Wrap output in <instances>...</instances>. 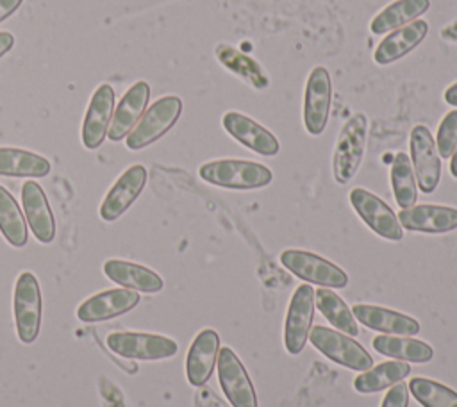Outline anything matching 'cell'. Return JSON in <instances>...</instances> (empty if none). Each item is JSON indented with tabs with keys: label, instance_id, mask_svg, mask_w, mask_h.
Wrapping results in <instances>:
<instances>
[{
	"label": "cell",
	"instance_id": "1",
	"mask_svg": "<svg viewBox=\"0 0 457 407\" xmlns=\"http://www.w3.org/2000/svg\"><path fill=\"white\" fill-rule=\"evenodd\" d=\"M204 182L225 189H261L271 184L273 173L268 166L246 159H216L198 168Z\"/></svg>",
	"mask_w": 457,
	"mask_h": 407
},
{
	"label": "cell",
	"instance_id": "2",
	"mask_svg": "<svg viewBox=\"0 0 457 407\" xmlns=\"http://www.w3.org/2000/svg\"><path fill=\"white\" fill-rule=\"evenodd\" d=\"M368 137V118L364 112H353L341 127L334 154H332V177L337 184H348L364 157Z\"/></svg>",
	"mask_w": 457,
	"mask_h": 407
},
{
	"label": "cell",
	"instance_id": "3",
	"mask_svg": "<svg viewBox=\"0 0 457 407\" xmlns=\"http://www.w3.org/2000/svg\"><path fill=\"white\" fill-rule=\"evenodd\" d=\"M280 264L307 284L328 289H343L348 286V275L332 261L300 248H286L278 255Z\"/></svg>",
	"mask_w": 457,
	"mask_h": 407
},
{
	"label": "cell",
	"instance_id": "4",
	"mask_svg": "<svg viewBox=\"0 0 457 407\" xmlns=\"http://www.w3.org/2000/svg\"><path fill=\"white\" fill-rule=\"evenodd\" d=\"M12 314L18 339L30 345L37 339L43 321V296L41 287L32 271H21L14 284Z\"/></svg>",
	"mask_w": 457,
	"mask_h": 407
},
{
	"label": "cell",
	"instance_id": "5",
	"mask_svg": "<svg viewBox=\"0 0 457 407\" xmlns=\"http://www.w3.org/2000/svg\"><path fill=\"white\" fill-rule=\"evenodd\" d=\"M182 114V100L177 95L157 98L139 118L136 127L125 137L129 150H143L161 139L179 121Z\"/></svg>",
	"mask_w": 457,
	"mask_h": 407
},
{
	"label": "cell",
	"instance_id": "6",
	"mask_svg": "<svg viewBox=\"0 0 457 407\" xmlns=\"http://www.w3.org/2000/svg\"><path fill=\"white\" fill-rule=\"evenodd\" d=\"M311 345L332 362L353 370L364 371L373 366V357L357 343L352 336H346L336 328L316 325L309 332Z\"/></svg>",
	"mask_w": 457,
	"mask_h": 407
},
{
	"label": "cell",
	"instance_id": "7",
	"mask_svg": "<svg viewBox=\"0 0 457 407\" xmlns=\"http://www.w3.org/2000/svg\"><path fill=\"white\" fill-rule=\"evenodd\" d=\"M105 343L112 353L136 361H162L179 352L177 341L168 336L150 332H111Z\"/></svg>",
	"mask_w": 457,
	"mask_h": 407
},
{
	"label": "cell",
	"instance_id": "8",
	"mask_svg": "<svg viewBox=\"0 0 457 407\" xmlns=\"http://www.w3.org/2000/svg\"><path fill=\"white\" fill-rule=\"evenodd\" d=\"M314 289L311 284H300L287 305L284 320V346L289 355L302 353L314 320Z\"/></svg>",
	"mask_w": 457,
	"mask_h": 407
},
{
	"label": "cell",
	"instance_id": "9",
	"mask_svg": "<svg viewBox=\"0 0 457 407\" xmlns=\"http://www.w3.org/2000/svg\"><path fill=\"white\" fill-rule=\"evenodd\" d=\"M220 387L232 407H259L250 375L230 346H221L216 361Z\"/></svg>",
	"mask_w": 457,
	"mask_h": 407
},
{
	"label": "cell",
	"instance_id": "10",
	"mask_svg": "<svg viewBox=\"0 0 457 407\" xmlns=\"http://www.w3.org/2000/svg\"><path fill=\"white\" fill-rule=\"evenodd\" d=\"M409 152L418 187L421 193H434L441 180V157L437 154L436 141L425 125L412 127Z\"/></svg>",
	"mask_w": 457,
	"mask_h": 407
},
{
	"label": "cell",
	"instance_id": "11",
	"mask_svg": "<svg viewBox=\"0 0 457 407\" xmlns=\"http://www.w3.org/2000/svg\"><path fill=\"white\" fill-rule=\"evenodd\" d=\"M348 198L353 211L370 227V230L387 241H402L403 228L398 216L382 198L364 187H353Z\"/></svg>",
	"mask_w": 457,
	"mask_h": 407
},
{
	"label": "cell",
	"instance_id": "12",
	"mask_svg": "<svg viewBox=\"0 0 457 407\" xmlns=\"http://www.w3.org/2000/svg\"><path fill=\"white\" fill-rule=\"evenodd\" d=\"M332 105V82L325 66H314L303 89V127L311 136H320L328 121Z\"/></svg>",
	"mask_w": 457,
	"mask_h": 407
},
{
	"label": "cell",
	"instance_id": "13",
	"mask_svg": "<svg viewBox=\"0 0 457 407\" xmlns=\"http://www.w3.org/2000/svg\"><path fill=\"white\" fill-rule=\"evenodd\" d=\"M146 168L143 164L129 166L111 186L104 202L100 204V218L104 221H116L137 200L146 184Z\"/></svg>",
	"mask_w": 457,
	"mask_h": 407
},
{
	"label": "cell",
	"instance_id": "14",
	"mask_svg": "<svg viewBox=\"0 0 457 407\" xmlns=\"http://www.w3.org/2000/svg\"><path fill=\"white\" fill-rule=\"evenodd\" d=\"M139 300V293L127 287L105 289L80 302L77 307V318L84 323L107 321L132 311Z\"/></svg>",
	"mask_w": 457,
	"mask_h": 407
},
{
	"label": "cell",
	"instance_id": "15",
	"mask_svg": "<svg viewBox=\"0 0 457 407\" xmlns=\"http://www.w3.org/2000/svg\"><path fill=\"white\" fill-rule=\"evenodd\" d=\"M114 89L111 84H100L87 104L80 139L87 150H96L107 137V130L114 112Z\"/></svg>",
	"mask_w": 457,
	"mask_h": 407
},
{
	"label": "cell",
	"instance_id": "16",
	"mask_svg": "<svg viewBox=\"0 0 457 407\" xmlns=\"http://www.w3.org/2000/svg\"><path fill=\"white\" fill-rule=\"evenodd\" d=\"M221 125L230 137L259 155L273 157L280 152L278 139L266 127L239 111H227L221 118Z\"/></svg>",
	"mask_w": 457,
	"mask_h": 407
},
{
	"label": "cell",
	"instance_id": "17",
	"mask_svg": "<svg viewBox=\"0 0 457 407\" xmlns=\"http://www.w3.org/2000/svg\"><path fill=\"white\" fill-rule=\"evenodd\" d=\"M402 228L420 234H446L457 228V209L439 204H420L400 209Z\"/></svg>",
	"mask_w": 457,
	"mask_h": 407
},
{
	"label": "cell",
	"instance_id": "18",
	"mask_svg": "<svg viewBox=\"0 0 457 407\" xmlns=\"http://www.w3.org/2000/svg\"><path fill=\"white\" fill-rule=\"evenodd\" d=\"M21 207L32 236L43 245L52 243L55 237V218L43 187L36 180L29 179L21 186Z\"/></svg>",
	"mask_w": 457,
	"mask_h": 407
},
{
	"label": "cell",
	"instance_id": "19",
	"mask_svg": "<svg viewBox=\"0 0 457 407\" xmlns=\"http://www.w3.org/2000/svg\"><path fill=\"white\" fill-rule=\"evenodd\" d=\"M352 312L359 323H362L366 328H371L378 334L416 336L421 330V325L416 318L382 307V305L355 303L352 305Z\"/></svg>",
	"mask_w": 457,
	"mask_h": 407
},
{
	"label": "cell",
	"instance_id": "20",
	"mask_svg": "<svg viewBox=\"0 0 457 407\" xmlns=\"http://www.w3.org/2000/svg\"><path fill=\"white\" fill-rule=\"evenodd\" d=\"M150 98V84L146 80H136L120 98L114 107L112 120L107 130V137L111 141H121L129 136V132L136 127L143 112L146 111Z\"/></svg>",
	"mask_w": 457,
	"mask_h": 407
},
{
	"label": "cell",
	"instance_id": "21",
	"mask_svg": "<svg viewBox=\"0 0 457 407\" xmlns=\"http://www.w3.org/2000/svg\"><path fill=\"white\" fill-rule=\"evenodd\" d=\"M220 348V336L214 328H204L195 336L186 355V378L191 386L200 387L211 378Z\"/></svg>",
	"mask_w": 457,
	"mask_h": 407
},
{
	"label": "cell",
	"instance_id": "22",
	"mask_svg": "<svg viewBox=\"0 0 457 407\" xmlns=\"http://www.w3.org/2000/svg\"><path fill=\"white\" fill-rule=\"evenodd\" d=\"M428 34V23L425 20H414L403 27L391 30L375 48L373 61L380 66L391 64L411 54Z\"/></svg>",
	"mask_w": 457,
	"mask_h": 407
},
{
	"label": "cell",
	"instance_id": "23",
	"mask_svg": "<svg viewBox=\"0 0 457 407\" xmlns=\"http://www.w3.org/2000/svg\"><path fill=\"white\" fill-rule=\"evenodd\" d=\"M104 273L114 284L137 293H159L164 287V280L154 270L123 259H107L104 262Z\"/></svg>",
	"mask_w": 457,
	"mask_h": 407
},
{
	"label": "cell",
	"instance_id": "24",
	"mask_svg": "<svg viewBox=\"0 0 457 407\" xmlns=\"http://www.w3.org/2000/svg\"><path fill=\"white\" fill-rule=\"evenodd\" d=\"M216 61L232 75L239 77L245 84H248L253 89H266L270 86V79L264 71V68L248 54L243 50L228 45V43H218L214 46Z\"/></svg>",
	"mask_w": 457,
	"mask_h": 407
},
{
	"label": "cell",
	"instance_id": "25",
	"mask_svg": "<svg viewBox=\"0 0 457 407\" xmlns=\"http://www.w3.org/2000/svg\"><path fill=\"white\" fill-rule=\"evenodd\" d=\"M52 164L46 157L14 146H0V175L14 179H41L46 177Z\"/></svg>",
	"mask_w": 457,
	"mask_h": 407
},
{
	"label": "cell",
	"instance_id": "26",
	"mask_svg": "<svg viewBox=\"0 0 457 407\" xmlns=\"http://www.w3.org/2000/svg\"><path fill=\"white\" fill-rule=\"evenodd\" d=\"M371 345L380 355L391 357L395 361L425 364V362H430L434 357V350L428 343L411 336L382 334V336H375L371 339Z\"/></svg>",
	"mask_w": 457,
	"mask_h": 407
},
{
	"label": "cell",
	"instance_id": "27",
	"mask_svg": "<svg viewBox=\"0 0 457 407\" xmlns=\"http://www.w3.org/2000/svg\"><path fill=\"white\" fill-rule=\"evenodd\" d=\"M411 373V364L403 361H384L364 371H361L353 378V389L362 395L380 393L389 389L391 386L402 382Z\"/></svg>",
	"mask_w": 457,
	"mask_h": 407
},
{
	"label": "cell",
	"instance_id": "28",
	"mask_svg": "<svg viewBox=\"0 0 457 407\" xmlns=\"http://www.w3.org/2000/svg\"><path fill=\"white\" fill-rule=\"evenodd\" d=\"M428 7L430 0H395L373 16L370 30L378 36L391 32L418 20L423 12L428 11Z\"/></svg>",
	"mask_w": 457,
	"mask_h": 407
},
{
	"label": "cell",
	"instance_id": "29",
	"mask_svg": "<svg viewBox=\"0 0 457 407\" xmlns=\"http://www.w3.org/2000/svg\"><path fill=\"white\" fill-rule=\"evenodd\" d=\"M314 305L336 330L352 337L359 334V325L352 309L336 291L328 287L314 289Z\"/></svg>",
	"mask_w": 457,
	"mask_h": 407
},
{
	"label": "cell",
	"instance_id": "30",
	"mask_svg": "<svg viewBox=\"0 0 457 407\" xmlns=\"http://www.w3.org/2000/svg\"><path fill=\"white\" fill-rule=\"evenodd\" d=\"M0 234L14 248H23L29 241L25 216L14 196L4 186H0Z\"/></svg>",
	"mask_w": 457,
	"mask_h": 407
},
{
	"label": "cell",
	"instance_id": "31",
	"mask_svg": "<svg viewBox=\"0 0 457 407\" xmlns=\"http://www.w3.org/2000/svg\"><path fill=\"white\" fill-rule=\"evenodd\" d=\"M389 180H391V189L398 207L400 209L412 207L418 200V184H416L411 159L405 152H398L393 157V162L389 168Z\"/></svg>",
	"mask_w": 457,
	"mask_h": 407
},
{
	"label": "cell",
	"instance_id": "32",
	"mask_svg": "<svg viewBox=\"0 0 457 407\" xmlns=\"http://www.w3.org/2000/svg\"><path fill=\"white\" fill-rule=\"evenodd\" d=\"M407 387L421 407H457V391L434 378L414 377Z\"/></svg>",
	"mask_w": 457,
	"mask_h": 407
},
{
	"label": "cell",
	"instance_id": "33",
	"mask_svg": "<svg viewBox=\"0 0 457 407\" xmlns=\"http://www.w3.org/2000/svg\"><path fill=\"white\" fill-rule=\"evenodd\" d=\"M436 148L441 159H450L457 146V109L446 112L437 127Z\"/></svg>",
	"mask_w": 457,
	"mask_h": 407
},
{
	"label": "cell",
	"instance_id": "34",
	"mask_svg": "<svg viewBox=\"0 0 457 407\" xmlns=\"http://www.w3.org/2000/svg\"><path fill=\"white\" fill-rule=\"evenodd\" d=\"M380 407H409V387L403 382H398L387 389L382 398Z\"/></svg>",
	"mask_w": 457,
	"mask_h": 407
},
{
	"label": "cell",
	"instance_id": "35",
	"mask_svg": "<svg viewBox=\"0 0 457 407\" xmlns=\"http://www.w3.org/2000/svg\"><path fill=\"white\" fill-rule=\"evenodd\" d=\"M23 0H0V21L7 20L18 7L21 5Z\"/></svg>",
	"mask_w": 457,
	"mask_h": 407
},
{
	"label": "cell",
	"instance_id": "36",
	"mask_svg": "<svg viewBox=\"0 0 457 407\" xmlns=\"http://www.w3.org/2000/svg\"><path fill=\"white\" fill-rule=\"evenodd\" d=\"M439 36H441V39L446 41V43H457V20L446 23V25L441 29Z\"/></svg>",
	"mask_w": 457,
	"mask_h": 407
},
{
	"label": "cell",
	"instance_id": "37",
	"mask_svg": "<svg viewBox=\"0 0 457 407\" xmlns=\"http://www.w3.org/2000/svg\"><path fill=\"white\" fill-rule=\"evenodd\" d=\"M14 46V36L11 32H0V57H4Z\"/></svg>",
	"mask_w": 457,
	"mask_h": 407
},
{
	"label": "cell",
	"instance_id": "38",
	"mask_svg": "<svg viewBox=\"0 0 457 407\" xmlns=\"http://www.w3.org/2000/svg\"><path fill=\"white\" fill-rule=\"evenodd\" d=\"M443 98H445V102H446L448 105L457 107V80H455L453 84H450V86L445 89Z\"/></svg>",
	"mask_w": 457,
	"mask_h": 407
},
{
	"label": "cell",
	"instance_id": "39",
	"mask_svg": "<svg viewBox=\"0 0 457 407\" xmlns=\"http://www.w3.org/2000/svg\"><path fill=\"white\" fill-rule=\"evenodd\" d=\"M450 175L453 179H457V146H455V150H453V154L450 157Z\"/></svg>",
	"mask_w": 457,
	"mask_h": 407
}]
</instances>
